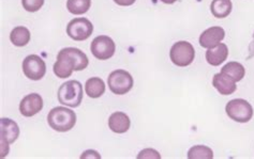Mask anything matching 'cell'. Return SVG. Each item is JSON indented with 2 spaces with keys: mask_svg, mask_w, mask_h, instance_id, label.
Listing matches in <instances>:
<instances>
[{
  "mask_svg": "<svg viewBox=\"0 0 254 159\" xmlns=\"http://www.w3.org/2000/svg\"><path fill=\"white\" fill-rule=\"evenodd\" d=\"M48 122L51 128L59 132L71 130L76 123L75 112L65 107L53 108L48 116Z\"/></svg>",
  "mask_w": 254,
  "mask_h": 159,
  "instance_id": "6da1fadb",
  "label": "cell"
},
{
  "mask_svg": "<svg viewBox=\"0 0 254 159\" xmlns=\"http://www.w3.org/2000/svg\"><path fill=\"white\" fill-rule=\"evenodd\" d=\"M57 95L60 104L76 108L83 101V85L77 80L65 81L60 85Z\"/></svg>",
  "mask_w": 254,
  "mask_h": 159,
  "instance_id": "7a4b0ae2",
  "label": "cell"
},
{
  "mask_svg": "<svg viewBox=\"0 0 254 159\" xmlns=\"http://www.w3.org/2000/svg\"><path fill=\"white\" fill-rule=\"evenodd\" d=\"M225 111L229 118L238 123H248L253 117L251 104L243 98L232 99L226 104Z\"/></svg>",
  "mask_w": 254,
  "mask_h": 159,
  "instance_id": "3957f363",
  "label": "cell"
},
{
  "mask_svg": "<svg viewBox=\"0 0 254 159\" xmlns=\"http://www.w3.org/2000/svg\"><path fill=\"white\" fill-rule=\"evenodd\" d=\"M170 57L174 64L180 66V68H185V66L190 65L194 60L195 50L191 43L179 41L172 46Z\"/></svg>",
  "mask_w": 254,
  "mask_h": 159,
  "instance_id": "277c9868",
  "label": "cell"
},
{
  "mask_svg": "<svg viewBox=\"0 0 254 159\" xmlns=\"http://www.w3.org/2000/svg\"><path fill=\"white\" fill-rule=\"evenodd\" d=\"M133 77L130 73L124 70H116L112 72L108 78L110 90L114 94L124 95L133 88Z\"/></svg>",
  "mask_w": 254,
  "mask_h": 159,
  "instance_id": "5b68a950",
  "label": "cell"
},
{
  "mask_svg": "<svg viewBox=\"0 0 254 159\" xmlns=\"http://www.w3.org/2000/svg\"><path fill=\"white\" fill-rule=\"evenodd\" d=\"M93 31V26L90 21L85 17H77L72 19L66 27V35L74 41H85Z\"/></svg>",
  "mask_w": 254,
  "mask_h": 159,
  "instance_id": "8992f818",
  "label": "cell"
},
{
  "mask_svg": "<svg viewBox=\"0 0 254 159\" xmlns=\"http://www.w3.org/2000/svg\"><path fill=\"white\" fill-rule=\"evenodd\" d=\"M90 50L99 60H108L115 54L116 46L110 37L99 36L91 42Z\"/></svg>",
  "mask_w": 254,
  "mask_h": 159,
  "instance_id": "52a82bcc",
  "label": "cell"
},
{
  "mask_svg": "<svg viewBox=\"0 0 254 159\" xmlns=\"http://www.w3.org/2000/svg\"><path fill=\"white\" fill-rule=\"evenodd\" d=\"M23 72L25 76L31 80H40L46 73V64L41 57L30 55L23 61Z\"/></svg>",
  "mask_w": 254,
  "mask_h": 159,
  "instance_id": "ba28073f",
  "label": "cell"
},
{
  "mask_svg": "<svg viewBox=\"0 0 254 159\" xmlns=\"http://www.w3.org/2000/svg\"><path fill=\"white\" fill-rule=\"evenodd\" d=\"M19 136L18 125L11 119L2 118L0 120V137H1V149L4 145L9 148L8 144L14 142Z\"/></svg>",
  "mask_w": 254,
  "mask_h": 159,
  "instance_id": "9c48e42d",
  "label": "cell"
},
{
  "mask_svg": "<svg viewBox=\"0 0 254 159\" xmlns=\"http://www.w3.org/2000/svg\"><path fill=\"white\" fill-rule=\"evenodd\" d=\"M43 108V99L40 94L31 93L25 96L19 104V111L24 117H33Z\"/></svg>",
  "mask_w": 254,
  "mask_h": 159,
  "instance_id": "30bf717a",
  "label": "cell"
},
{
  "mask_svg": "<svg viewBox=\"0 0 254 159\" xmlns=\"http://www.w3.org/2000/svg\"><path fill=\"white\" fill-rule=\"evenodd\" d=\"M225 37V31L222 27L215 26L203 31L199 37V45L204 48H212L220 44Z\"/></svg>",
  "mask_w": 254,
  "mask_h": 159,
  "instance_id": "8fae6325",
  "label": "cell"
},
{
  "mask_svg": "<svg viewBox=\"0 0 254 159\" xmlns=\"http://www.w3.org/2000/svg\"><path fill=\"white\" fill-rule=\"evenodd\" d=\"M59 54L69 59L73 65H74V71H83L88 66V58L78 48L66 47L60 50Z\"/></svg>",
  "mask_w": 254,
  "mask_h": 159,
  "instance_id": "7c38bea8",
  "label": "cell"
},
{
  "mask_svg": "<svg viewBox=\"0 0 254 159\" xmlns=\"http://www.w3.org/2000/svg\"><path fill=\"white\" fill-rule=\"evenodd\" d=\"M212 85L222 95H231L237 89L236 82L231 77L223 74V73H218V74L213 76Z\"/></svg>",
  "mask_w": 254,
  "mask_h": 159,
  "instance_id": "4fadbf2b",
  "label": "cell"
},
{
  "mask_svg": "<svg viewBox=\"0 0 254 159\" xmlns=\"http://www.w3.org/2000/svg\"><path fill=\"white\" fill-rule=\"evenodd\" d=\"M131 121L124 112H114L109 119V127L116 134H125L130 128Z\"/></svg>",
  "mask_w": 254,
  "mask_h": 159,
  "instance_id": "5bb4252c",
  "label": "cell"
},
{
  "mask_svg": "<svg viewBox=\"0 0 254 159\" xmlns=\"http://www.w3.org/2000/svg\"><path fill=\"white\" fill-rule=\"evenodd\" d=\"M229 57V48L223 43H220L215 47L208 48L206 51V60L212 66H219L222 64Z\"/></svg>",
  "mask_w": 254,
  "mask_h": 159,
  "instance_id": "9a60e30c",
  "label": "cell"
},
{
  "mask_svg": "<svg viewBox=\"0 0 254 159\" xmlns=\"http://www.w3.org/2000/svg\"><path fill=\"white\" fill-rule=\"evenodd\" d=\"M55 75L59 78H68L72 75L73 71H74V65L69 60L68 58L58 54L57 61L54 64Z\"/></svg>",
  "mask_w": 254,
  "mask_h": 159,
  "instance_id": "2e32d148",
  "label": "cell"
},
{
  "mask_svg": "<svg viewBox=\"0 0 254 159\" xmlns=\"http://www.w3.org/2000/svg\"><path fill=\"white\" fill-rule=\"evenodd\" d=\"M86 94L91 98H99L105 92V83L101 78L91 77L85 83Z\"/></svg>",
  "mask_w": 254,
  "mask_h": 159,
  "instance_id": "e0dca14e",
  "label": "cell"
},
{
  "mask_svg": "<svg viewBox=\"0 0 254 159\" xmlns=\"http://www.w3.org/2000/svg\"><path fill=\"white\" fill-rule=\"evenodd\" d=\"M233 4L231 0H212L210 11L217 18H225L231 14Z\"/></svg>",
  "mask_w": 254,
  "mask_h": 159,
  "instance_id": "ac0fdd59",
  "label": "cell"
},
{
  "mask_svg": "<svg viewBox=\"0 0 254 159\" xmlns=\"http://www.w3.org/2000/svg\"><path fill=\"white\" fill-rule=\"evenodd\" d=\"M221 73L231 77L234 81L237 82L243 80V78L246 75V69L243 64L238 62H229L223 66Z\"/></svg>",
  "mask_w": 254,
  "mask_h": 159,
  "instance_id": "d6986e66",
  "label": "cell"
},
{
  "mask_svg": "<svg viewBox=\"0 0 254 159\" xmlns=\"http://www.w3.org/2000/svg\"><path fill=\"white\" fill-rule=\"evenodd\" d=\"M10 40L17 47H23V46H26L30 41V32L26 27L19 26V27H16L11 31Z\"/></svg>",
  "mask_w": 254,
  "mask_h": 159,
  "instance_id": "ffe728a7",
  "label": "cell"
},
{
  "mask_svg": "<svg viewBox=\"0 0 254 159\" xmlns=\"http://www.w3.org/2000/svg\"><path fill=\"white\" fill-rule=\"evenodd\" d=\"M91 0H68L66 9L74 15H81L90 9Z\"/></svg>",
  "mask_w": 254,
  "mask_h": 159,
  "instance_id": "44dd1931",
  "label": "cell"
},
{
  "mask_svg": "<svg viewBox=\"0 0 254 159\" xmlns=\"http://www.w3.org/2000/svg\"><path fill=\"white\" fill-rule=\"evenodd\" d=\"M189 159H212L213 152L206 145H195L188 152Z\"/></svg>",
  "mask_w": 254,
  "mask_h": 159,
  "instance_id": "7402d4cb",
  "label": "cell"
},
{
  "mask_svg": "<svg viewBox=\"0 0 254 159\" xmlns=\"http://www.w3.org/2000/svg\"><path fill=\"white\" fill-rule=\"evenodd\" d=\"M23 8L28 12H37L42 8L44 0H22Z\"/></svg>",
  "mask_w": 254,
  "mask_h": 159,
  "instance_id": "603a6c76",
  "label": "cell"
},
{
  "mask_svg": "<svg viewBox=\"0 0 254 159\" xmlns=\"http://www.w3.org/2000/svg\"><path fill=\"white\" fill-rule=\"evenodd\" d=\"M137 158L138 159H142V158H144V159H151V158L152 159L153 158L160 159L161 158V155L159 154V152H157L153 149H145V150L139 152V154L137 155Z\"/></svg>",
  "mask_w": 254,
  "mask_h": 159,
  "instance_id": "cb8c5ba5",
  "label": "cell"
},
{
  "mask_svg": "<svg viewBox=\"0 0 254 159\" xmlns=\"http://www.w3.org/2000/svg\"><path fill=\"white\" fill-rule=\"evenodd\" d=\"M101 158V156H100V154H98L96 151H92V150H88L86 151L83 153V155L81 156V158Z\"/></svg>",
  "mask_w": 254,
  "mask_h": 159,
  "instance_id": "d4e9b609",
  "label": "cell"
},
{
  "mask_svg": "<svg viewBox=\"0 0 254 159\" xmlns=\"http://www.w3.org/2000/svg\"><path fill=\"white\" fill-rule=\"evenodd\" d=\"M115 3H117L118 5H123V6H129L134 3L136 0H114Z\"/></svg>",
  "mask_w": 254,
  "mask_h": 159,
  "instance_id": "484cf974",
  "label": "cell"
},
{
  "mask_svg": "<svg viewBox=\"0 0 254 159\" xmlns=\"http://www.w3.org/2000/svg\"><path fill=\"white\" fill-rule=\"evenodd\" d=\"M253 39H254V33H253ZM250 51H251V55L249 58H251L254 55V41L252 42V44L250 45Z\"/></svg>",
  "mask_w": 254,
  "mask_h": 159,
  "instance_id": "4316f807",
  "label": "cell"
},
{
  "mask_svg": "<svg viewBox=\"0 0 254 159\" xmlns=\"http://www.w3.org/2000/svg\"><path fill=\"white\" fill-rule=\"evenodd\" d=\"M161 1H162L163 3H166V4H173L174 2L176 1V0H161Z\"/></svg>",
  "mask_w": 254,
  "mask_h": 159,
  "instance_id": "83f0119b",
  "label": "cell"
}]
</instances>
